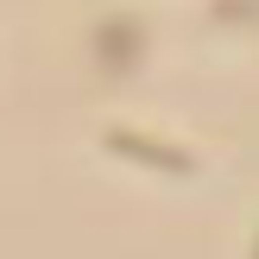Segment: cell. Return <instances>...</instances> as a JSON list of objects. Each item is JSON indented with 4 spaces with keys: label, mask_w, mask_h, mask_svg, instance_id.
<instances>
[{
    "label": "cell",
    "mask_w": 259,
    "mask_h": 259,
    "mask_svg": "<svg viewBox=\"0 0 259 259\" xmlns=\"http://www.w3.org/2000/svg\"><path fill=\"white\" fill-rule=\"evenodd\" d=\"M108 152H120V158L146 164V171H171V177H190V171H196V158H190V152H177V146H152V139L126 133V126H114V133H108Z\"/></svg>",
    "instance_id": "cell-1"
}]
</instances>
